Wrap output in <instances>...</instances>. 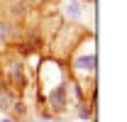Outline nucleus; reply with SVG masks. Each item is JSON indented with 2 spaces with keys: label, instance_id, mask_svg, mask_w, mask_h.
Segmentation results:
<instances>
[{
  "label": "nucleus",
  "instance_id": "nucleus-1",
  "mask_svg": "<svg viewBox=\"0 0 127 122\" xmlns=\"http://www.w3.org/2000/svg\"><path fill=\"white\" fill-rule=\"evenodd\" d=\"M47 103L51 107V112H59V115L68 110V86H66V81L56 83L54 88L47 91Z\"/></svg>",
  "mask_w": 127,
  "mask_h": 122
},
{
  "label": "nucleus",
  "instance_id": "nucleus-2",
  "mask_svg": "<svg viewBox=\"0 0 127 122\" xmlns=\"http://www.w3.org/2000/svg\"><path fill=\"white\" fill-rule=\"evenodd\" d=\"M7 86H12L15 93H22L27 88V73H25V66L20 61H10L7 63Z\"/></svg>",
  "mask_w": 127,
  "mask_h": 122
},
{
  "label": "nucleus",
  "instance_id": "nucleus-3",
  "mask_svg": "<svg viewBox=\"0 0 127 122\" xmlns=\"http://www.w3.org/2000/svg\"><path fill=\"white\" fill-rule=\"evenodd\" d=\"M71 66H73V71H78V73L93 76L95 73V49H83L78 56H73Z\"/></svg>",
  "mask_w": 127,
  "mask_h": 122
},
{
  "label": "nucleus",
  "instance_id": "nucleus-4",
  "mask_svg": "<svg viewBox=\"0 0 127 122\" xmlns=\"http://www.w3.org/2000/svg\"><path fill=\"white\" fill-rule=\"evenodd\" d=\"M61 15L66 22H81L83 20V2L81 0H64L61 2Z\"/></svg>",
  "mask_w": 127,
  "mask_h": 122
},
{
  "label": "nucleus",
  "instance_id": "nucleus-5",
  "mask_svg": "<svg viewBox=\"0 0 127 122\" xmlns=\"http://www.w3.org/2000/svg\"><path fill=\"white\" fill-rule=\"evenodd\" d=\"M15 100H17V93L7 86V81L2 78V73H0V110L10 112V107L15 105Z\"/></svg>",
  "mask_w": 127,
  "mask_h": 122
},
{
  "label": "nucleus",
  "instance_id": "nucleus-6",
  "mask_svg": "<svg viewBox=\"0 0 127 122\" xmlns=\"http://www.w3.org/2000/svg\"><path fill=\"white\" fill-rule=\"evenodd\" d=\"M15 34H17V30H15V25H12V22H0V42H2V44L12 42V39H15Z\"/></svg>",
  "mask_w": 127,
  "mask_h": 122
},
{
  "label": "nucleus",
  "instance_id": "nucleus-7",
  "mask_svg": "<svg viewBox=\"0 0 127 122\" xmlns=\"http://www.w3.org/2000/svg\"><path fill=\"white\" fill-rule=\"evenodd\" d=\"M10 112H12V115H10L12 120H15V117H25V115H27V103L17 98V100H15V105L10 107Z\"/></svg>",
  "mask_w": 127,
  "mask_h": 122
},
{
  "label": "nucleus",
  "instance_id": "nucleus-8",
  "mask_svg": "<svg viewBox=\"0 0 127 122\" xmlns=\"http://www.w3.org/2000/svg\"><path fill=\"white\" fill-rule=\"evenodd\" d=\"M78 117H81V120H91V117H93V105L81 103V105H78Z\"/></svg>",
  "mask_w": 127,
  "mask_h": 122
},
{
  "label": "nucleus",
  "instance_id": "nucleus-9",
  "mask_svg": "<svg viewBox=\"0 0 127 122\" xmlns=\"http://www.w3.org/2000/svg\"><path fill=\"white\" fill-rule=\"evenodd\" d=\"M0 122H15L12 117H0Z\"/></svg>",
  "mask_w": 127,
  "mask_h": 122
},
{
  "label": "nucleus",
  "instance_id": "nucleus-10",
  "mask_svg": "<svg viewBox=\"0 0 127 122\" xmlns=\"http://www.w3.org/2000/svg\"><path fill=\"white\" fill-rule=\"evenodd\" d=\"M81 2H93V0H81Z\"/></svg>",
  "mask_w": 127,
  "mask_h": 122
},
{
  "label": "nucleus",
  "instance_id": "nucleus-11",
  "mask_svg": "<svg viewBox=\"0 0 127 122\" xmlns=\"http://www.w3.org/2000/svg\"><path fill=\"white\" fill-rule=\"evenodd\" d=\"M30 2H42V0H30Z\"/></svg>",
  "mask_w": 127,
  "mask_h": 122
},
{
  "label": "nucleus",
  "instance_id": "nucleus-12",
  "mask_svg": "<svg viewBox=\"0 0 127 122\" xmlns=\"http://www.w3.org/2000/svg\"><path fill=\"white\" fill-rule=\"evenodd\" d=\"M83 122H91V120H83Z\"/></svg>",
  "mask_w": 127,
  "mask_h": 122
}]
</instances>
